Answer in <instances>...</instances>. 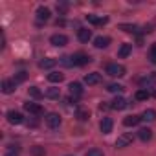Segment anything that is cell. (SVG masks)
Wrapping results in <instances>:
<instances>
[{
    "instance_id": "cell-35",
    "label": "cell",
    "mask_w": 156,
    "mask_h": 156,
    "mask_svg": "<svg viewBox=\"0 0 156 156\" xmlns=\"http://www.w3.org/2000/svg\"><path fill=\"white\" fill-rule=\"evenodd\" d=\"M68 9V6L66 4H57V11H61V13H64Z\"/></svg>"
},
{
    "instance_id": "cell-21",
    "label": "cell",
    "mask_w": 156,
    "mask_h": 156,
    "mask_svg": "<svg viewBox=\"0 0 156 156\" xmlns=\"http://www.w3.org/2000/svg\"><path fill=\"white\" fill-rule=\"evenodd\" d=\"M87 20L90 22V24H107L108 22V19L107 17H96V15H87Z\"/></svg>"
},
{
    "instance_id": "cell-36",
    "label": "cell",
    "mask_w": 156,
    "mask_h": 156,
    "mask_svg": "<svg viewBox=\"0 0 156 156\" xmlns=\"http://www.w3.org/2000/svg\"><path fill=\"white\" fill-rule=\"evenodd\" d=\"M4 156H17V154H15V152L11 151V152H8V154H4Z\"/></svg>"
},
{
    "instance_id": "cell-13",
    "label": "cell",
    "mask_w": 156,
    "mask_h": 156,
    "mask_svg": "<svg viewBox=\"0 0 156 156\" xmlns=\"http://www.w3.org/2000/svg\"><path fill=\"white\" fill-rule=\"evenodd\" d=\"M108 44H110V37H103V35H99V37H96V39H94V46H96V48H99V50L107 48Z\"/></svg>"
},
{
    "instance_id": "cell-4",
    "label": "cell",
    "mask_w": 156,
    "mask_h": 156,
    "mask_svg": "<svg viewBox=\"0 0 156 156\" xmlns=\"http://www.w3.org/2000/svg\"><path fill=\"white\" fill-rule=\"evenodd\" d=\"M6 118H8V121H9L11 125H20V123L24 121V116H22L20 112H17V110H9V112L6 114Z\"/></svg>"
},
{
    "instance_id": "cell-9",
    "label": "cell",
    "mask_w": 156,
    "mask_h": 156,
    "mask_svg": "<svg viewBox=\"0 0 156 156\" xmlns=\"http://www.w3.org/2000/svg\"><path fill=\"white\" fill-rule=\"evenodd\" d=\"M85 83L87 85H98V83H101V73H98V72H92V73H87L85 75Z\"/></svg>"
},
{
    "instance_id": "cell-28",
    "label": "cell",
    "mask_w": 156,
    "mask_h": 156,
    "mask_svg": "<svg viewBox=\"0 0 156 156\" xmlns=\"http://www.w3.org/2000/svg\"><path fill=\"white\" fill-rule=\"evenodd\" d=\"M30 152H31V156H46V151H44V147H41V145H33Z\"/></svg>"
},
{
    "instance_id": "cell-33",
    "label": "cell",
    "mask_w": 156,
    "mask_h": 156,
    "mask_svg": "<svg viewBox=\"0 0 156 156\" xmlns=\"http://www.w3.org/2000/svg\"><path fill=\"white\" fill-rule=\"evenodd\" d=\"M87 156H105V154H103V151H99V149H90V151L87 152Z\"/></svg>"
},
{
    "instance_id": "cell-12",
    "label": "cell",
    "mask_w": 156,
    "mask_h": 156,
    "mask_svg": "<svg viewBox=\"0 0 156 156\" xmlns=\"http://www.w3.org/2000/svg\"><path fill=\"white\" fill-rule=\"evenodd\" d=\"M70 94H72V98H81L83 96V87H81V83H70Z\"/></svg>"
},
{
    "instance_id": "cell-32",
    "label": "cell",
    "mask_w": 156,
    "mask_h": 156,
    "mask_svg": "<svg viewBox=\"0 0 156 156\" xmlns=\"http://www.w3.org/2000/svg\"><path fill=\"white\" fill-rule=\"evenodd\" d=\"M26 72H19L17 75H15V83H22V81H26Z\"/></svg>"
},
{
    "instance_id": "cell-2",
    "label": "cell",
    "mask_w": 156,
    "mask_h": 156,
    "mask_svg": "<svg viewBox=\"0 0 156 156\" xmlns=\"http://www.w3.org/2000/svg\"><path fill=\"white\" fill-rule=\"evenodd\" d=\"M92 61V57L90 55H87V53H73L72 55V62H73V66H85V64H88Z\"/></svg>"
},
{
    "instance_id": "cell-23",
    "label": "cell",
    "mask_w": 156,
    "mask_h": 156,
    "mask_svg": "<svg viewBox=\"0 0 156 156\" xmlns=\"http://www.w3.org/2000/svg\"><path fill=\"white\" fill-rule=\"evenodd\" d=\"M62 79H64V75H62L61 72H50V73H48V81H50V83H61Z\"/></svg>"
},
{
    "instance_id": "cell-3",
    "label": "cell",
    "mask_w": 156,
    "mask_h": 156,
    "mask_svg": "<svg viewBox=\"0 0 156 156\" xmlns=\"http://www.w3.org/2000/svg\"><path fill=\"white\" fill-rule=\"evenodd\" d=\"M132 141H134V136H132L130 132H125V134L118 136V140H116V147H118V149H123V147L130 145Z\"/></svg>"
},
{
    "instance_id": "cell-14",
    "label": "cell",
    "mask_w": 156,
    "mask_h": 156,
    "mask_svg": "<svg viewBox=\"0 0 156 156\" xmlns=\"http://www.w3.org/2000/svg\"><path fill=\"white\" fill-rule=\"evenodd\" d=\"M127 99L125 98H116L112 103H110V108H114V110H123V108H127Z\"/></svg>"
},
{
    "instance_id": "cell-15",
    "label": "cell",
    "mask_w": 156,
    "mask_h": 156,
    "mask_svg": "<svg viewBox=\"0 0 156 156\" xmlns=\"http://www.w3.org/2000/svg\"><path fill=\"white\" fill-rule=\"evenodd\" d=\"M138 138L147 143V141H151V138H152V130H151L149 127H143V129L138 130Z\"/></svg>"
},
{
    "instance_id": "cell-1",
    "label": "cell",
    "mask_w": 156,
    "mask_h": 156,
    "mask_svg": "<svg viewBox=\"0 0 156 156\" xmlns=\"http://www.w3.org/2000/svg\"><path fill=\"white\" fill-rule=\"evenodd\" d=\"M107 73L110 77H123L125 75V66L123 64H118V62H112L107 66Z\"/></svg>"
},
{
    "instance_id": "cell-29",
    "label": "cell",
    "mask_w": 156,
    "mask_h": 156,
    "mask_svg": "<svg viewBox=\"0 0 156 156\" xmlns=\"http://www.w3.org/2000/svg\"><path fill=\"white\" fill-rule=\"evenodd\" d=\"M28 94H30L33 99H41V98H42V92H41L37 87H30V88H28Z\"/></svg>"
},
{
    "instance_id": "cell-17",
    "label": "cell",
    "mask_w": 156,
    "mask_h": 156,
    "mask_svg": "<svg viewBox=\"0 0 156 156\" xmlns=\"http://www.w3.org/2000/svg\"><path fill=\"white\" fill-rule=\"evenodd\" d=\"M140 121H141V116L132 114V116H127V118L123 119V125H125V127H136Z\"/></svg>"
},
{
    "instance_id": "cell-6",
    "label": "cell",
    "mask_w": 156,
    "mask_h": 156,
    "mask_svg": "<svg viewBox=\"0 0 156 156\" xmlns=\"http://www.w3.org/2000/svg\"><path fill=\"white\" fill-rule=\"evenodd\" d=\"M50 42L53 44V46H66L68 44V37L66 35H62V33H55V35H51L50 37Z\"/></svg>"
},
{
    "instance_id": "cell-5",
    "label": "cell",
    "mask_w": 156,
    "mask_h": 156,
    "mask_svg": "<svg viewBox=\"0 0 156 156\" xmlns=\"http://www.w3.org/2000/svg\"><path fill=\"white\" fill-rule=\"evenodd\" d=\"M46 125H48L50 129H57V127L61 125V116H59V114H55V112L46 114Z\"/></svg>"
},
{
    "instance_id": "cell-34",
    "label": "cell",
    "mask_w": 156,
    "mask_h": 156,
    "mask_svg": "<svg viewBox=\"0 0 156 156\" xmlns=\"http://www.w3.org/2000/svg\"><path fill=\"white\" fill-rule=\"evenodd\" d=\"M61 62H62L64 66H73V62H72V57H61Z\"/></svg>"
},
{
    "instance_id": "cell-27",
    "label": "cell",
    "mask_w": 156,
    "mask_h": 156,
    "mask_svg": "<svg viewBox=\"0 0 156 156\" xmlns=\"http://www.w3.org/2000/svg\"><path fill=\"white\" fill-rule=\"evenodd\" d=\"M75 118L79 119V121H87V119L90 118V112H88V110H85V108H79V110L75 112Z\"/></svg>"
},
{
    "instance_id": "cell-22",
    "label": "cell",
    "mask_w": 156,
    "mask_h": 156,
    "mask_svg": "<svg viewBox=\"0 0 156 156\" xmlns=\"http://www.w3.org/2000/svg\"><path fill=\"white\" fill-rule=\"evenodd\" d=\"M130 51H132V44H121V48L118 50V57L119 59H125V57H129Z\"/></svg>"
},
{
    "instance_id": "cell-11",
    "label": "cell",
    "mask_w": 156,
    "mask_h": 156,
    "mask_svg": "<svg viewBox=\"0 0 156 156\" xmlns=\"http://www.w3.org/2000/svg\"><path fill=\"white\" fill-rule=\"evenodd\" d=\"M50 17H51V11L48 9V8H44V6H41V8H37V19L42 22H46V20H50Z\"/></svg>"
},
{
    "instance_id": "cell-18",
    "label": "cell",
    "mask_w": 156,
    "mask_h": 156,
    "mask_svg": "<svg viewBox=\"0 0 156 156\" xmlns=\"http://www.w3.org/2000/svg\"><path fill=\"white\" fill-rule=\"evenodd\" d=\"M55 64H57V59L48 57V59H42V61L39 62V68H42V70H50V68H53Z\"/></svg>"
},
{
    "instance_id": "cell-26",
    "label": "cell",
    "mask_w": 156,
    "mask_h": 156,
    "mask_svg": "<svg viewBox=\"0 0 156 156\" xmlns=\"http://www.w3.org/2000/svg\"><path fill=\"white\" fill-rule=\"evenodd\" d=\"M107 90H108V92H112V94H118V92H123V90H125V87H123V85H119V83H110V85L107 87Z\"/></svg>"
},
{
    "instance_id": "cell-7",
    "label": "cell",
    "mask_w": 156,
    "mask_h": 156,
    "mask_svg": "<svg viewBox=\"0 0 156 156\" xmlns=\"http://www.w3.org/2000/svg\"><path fill=\"white\" fill-rule=\"evenodd\" d=\"M24 110H28L30 114H35V116H39V114H42V112H44V110H42V107H41L39 103H31V101L24 103Z\"/></svg>"
},
{
    "instance_id": "cell-25",
    "label": "cell",
    "mask_w": 156,
    "mask_h": 156,
    "mask_svg": "<svg viewBox=\"0 0 156 156\" xmlns=\"http://www.w3.org/2000/svg\"><path fill=\"white\" fill-rule=\"evenodd\" d=\"M134 98H136L138 101H145V99H149V98H151V92H149V90H143V88H140V90L134 94Z\"/></svg>"
},
{
    "instance_id": "cell-20",
    "label": "cell",
    "mask_w": 156,
    "mask_h": 156,
    "mask_svg": "<svg viewBox=\"0 0 156 156\" xmlns=\"http://www.w3.org/2000/svg\"><path fill=\"white\" fill-rule=\"evenodd\" d=\"M154 85H156V73H152L151 77H147V79L141 81V88H143V90H149V88H152Z\"/></svg>"
},
{
    "instance_id": "cell-24",
    "label": "cell",
    "mask_w": 156,
    "mask_h": 156,
    "mask_svg": "<svg viewBox=\"0 0 156 156\" xmlns=\"http://www.w3.org/2000/svg\"><path fill=\"white\" fill-rule=\"evenodd\" d=\"M44 96H46L48 99H59V98H61V90H59V88H48V90L44 92Z\"/></svg>"
},
{
    "instance_id": "cell-19",
    "label": "cell",
    "mask_w": 156,
    "mask_h": 156,
    "mask_svg": "<svg viewBox=\"0 0 156 156\" xmlns=\"http://www.w3.org/2000/svg\"><path fill=\"white\" fill-rule=\"evenodd\" d=\"M141 121H147V123H152V121H156V110H152V108H147V110L141 114Z\"/></svg>"
},
{
    "instance_id": "cell-16",
    "label": "cell",
    "mask_w": 156,
    "mask_h": 156,
    "mask_svg": "<svg viewBox=\"0 0 156 156\" xmlns=\"http://www.w3.org/2000/svg\"><path fill=\"white\" fill-rule=\"evenodd\" d=\"M77 39H79L81 42H88L92 39V31L88 28H81L79 31H77Z\"/></svg>"
},
{
    "instance_id": "cell-8",
    "label": "cell",
    "mask_w": 156,
    "mask_h": 156,
    "mask_svg": "<svg viewBox=\"0 0 156 156\" xmlns=\"http://www.w3.org/2000/svg\"><path fill=\"white\" fill-rule=\"evenodd\" d=\"M112 127H114V121L110 118H103L101 123H99V129H101L103 134H110L112 132Z\"/></svg>"
},
{
    "instance_id": "cell-10",
    "label": "cell",
    "mask_w": 156,
    "mask_h": 156,
    "mask_svg": "<svg viewBox=\"0 0 156 156\" xmlns=\"http://www.w3.org/2000/svg\"><path fill=\"white\" fill-rule=\"evenodd\" d=\"M15 87H17L15 79H4L2 81V92L4 94H13L15 92Z\"/></svg>"
},
{
    "instance_id": "cell-31",
    "label": "cell",
    "mask_w": 156,
    "mask_h": 156,
    "mask_svg": "<svg viewBox=\"0 0 156 156\" xmlns=\"http://www.w3.org/2000/svg\"><path fill=\"white\" fill-rule=\"evenodd\" d=\"M149 59H151V62H154V64H156V42L151 46V51H149Z\"/></svg>"
},
{
    "instance_id": "cell-30",
    "label": "cell",
    "mask_w": 156,
    "mask_h": 156,
    "mask_svg": "<svg viewBox=\"0 0 156 156\" xmlns=\"http://www.w3.org/2000/svg\"><path fill=\"white\" fill-rule=\"evenodd\" d=\"M119 30H123L127 33H138V26H134V24H121Z\"/></svg>"
}]
</instances>
